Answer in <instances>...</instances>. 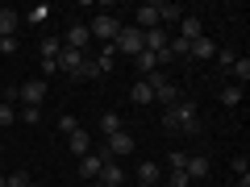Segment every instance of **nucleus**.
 I'll list each match as a JSON object with an SVG mask.
<instances>
[{
	"label": "nucleus",
	"instance_id": "obj_7",
	"mask_svg": "<svg viewBox=\"0 0 250 187\" xmlns=\"http://www.w3.org/2000/svg\"><path fill=\"white\" fill-rule=\"evenodd\" d=\"M100 167H104V158H100L96 150H92V154H83V158H80V179H83V183H96Z\"/></svg>",
	"mask_w": 250,
	"mask_h": 187
},
{
	"label": "nucleus",
	"instance_id": "obj_25",
	"mask_svg": "<svg viewBox=\"0 0 250 187\" xmlns=\"http://www.w3.org/2000/svg\"><path fill=\"white\" fill-rule=\"evenodd\" d=\"M75 79H100V67H96V58H83V67L75 71Z\"/></svg>",
	"mask_w": 250,
	"mask_h": 187
},
{
	"label": "nucleus",
	"instance_id": "obj_26",
	"mask_svg": "<svg viewBox=\"0 0 250 187\" xmlns=\"http://www.w3.org/2000/svg\"><path fill=\"white\" fill-rule=\"evenodd\" d=\"M62 50V37H42V58H59Z\"/></svg>",
	"mask_w": 250,
	"mask_h": 187
},
{
	"label": "nucleus",
	"instance_id": "obj_38",
	"mask_svg": "<svg viewBox=\"0 0 250 187\" xmlns=\"http://www.w3.org/2000/svg\"><path fill=\"white\" fill-rule=\"evenodd\" d=\"M29 187H46V183H29Z\"/></svg>",
	"mask_w": 250,
	"mask_h": 187
},
{
	"label": "nucleus",
	"instance_id": "obj_8",
	"mask_svg": "<svg viewBox=\"0 0 250 187\" xmlns=\"http://www.w3.org/2000/svg\"><path fill=\"white\" fill-rule=\"evenodd\" d=\"M96 183H100V187H121V183H125L121 162H104V167H100V175H96Z\"/></svg>",
	"mask_w": 250,
	"mask_h": 187
},
{
	"label": "nucleus",
	"instance_id": "obj_12",
	"mask_svg": "<svg viewBox=\"0 0 250 187\" xmlns=\"http://www.w3.org/2000/svg\"><path fill=\"white\" fill-rule=\"evenodd\" d=\"M21 29V13L17 9H0V37H13Z\"/></svg>",
	"mask_w": 250,
	"mask_h": 187
},
{
	"label": "nucleus",
	"instance_id": "obj_32",
	"mask_svg": "<svg viewBox=\"0 0 250 187\" xmlns=\"http://www.w3.org/2000/svg\"><path fill=\"white\" fill-rule=\"evenodd\" d=\"M184 162H188L184 150H171V170H184Z\"/></svg>",
	"mask_w": 250,
	"mask_h": 187
},
{
	"label": "nucleus",
	"instance_id": "obj_31",
	"mask_svg": "<svg viewBox=\"0 0 250 187\" xmlns=\"http://www.w3.org/2000/svg\"><path fill=\"white\" fill-rule=\"evenodd\" d=\"M167 183H171V187H188L192 179H188V170H171V179H167Z\"/></svg>",
	"mask_w": 250,
	"mask_h": 187
},
{
	"label": "nucleus",
	"instance_id": "obj_21",
	"mask_svg": "<svg viewBox=\"0 0 250 187\" xmlns=\"http://www.w3.org/2000/svg\"><path fill=\"white\" fill-rule=\"evenodd\" d=\"M121 129H125V125H121V116H117V112H104V116H100V133H121Z\"/></svg>",
	"mask_w": 250,
	"mask_h": 187
},
{
	"label": "nucleus",
	"instance_id": "obj_11",
	"mask_svg": "<svg viewBox=\"0 0 250 187\" xmlns=\"http://www.w3.org/2000/svg\"><path fill=\"white\" fill-rule=\"evenodd\" d=\"M54 62H59V71H71V75H75V71L83 67V54H80V50H67V46H62Z\"/></svg>",
	"mask_w": 250,
	"mask_h": 187
},
{
	"label": "nucleus",
	"instance_id": "obj_40",
	"mask_svg": "<svg viewBox=\"0 0 250 187\" xmlns=\"http://www.w3.org/2000/svg\"><path fill=\"white\" fill-rule=\"evenodd\" d=\"M0 154H4V142H0Z\"/></svg>",
	"mask_w": 250,
	"mask_h": 187
},
{
	"label": "nucleus",
	"instance_id": "obj_10",
	"mask_svg": "<svg viewBox=\"0 0 250 187\" xmlns=\"http://www.w3.org/2000/svg\"><path fill=\"white\" fill-rule=\"evenodd\" d=\"M200 34H205L200 17H192V13H188V17H179V34H175V37H184V42H196Z\"/></svg>",
	"mask_w": 250,
	"mask_h": 187
},
{
	"label": "nucleus",
	"instance_id": "obj_30",
	"mask_svg": "<svg viewBox=\"0 0 250 187\" xmlns=\"http://www.w3.org/2000/svg\"><path fill=\"white\" fill-rule=\"evenodd\" d=\"M13 121H17V108L4 100V104H0V125H13Z\"/></svg>",
	"mask_w": 250,
	"mask_h": 187
},
{
	"label": "nucleus",
	"instance_id": "obj_20",
	"mask_svg": "<svg viewBox=\"0 0 250 187\" xmlns=\"http://www.w3.org/2000/svg\"><path fill=\"white\" fill-rule=\"evenodd\" d=\"M221 104L225 108H238L242 104V88H238V83H225V88H221Z\"/></svg>",
	"mask_w": 250,
	"mask_h": 187
},
{
	"label": "nucleus",
	"instance_id": "obj_34",
	"mask_svg": "<svg viewBox=\"0 0 250 187\" xmlns=\"http://www.w3.org/2000/svg\"><path fill=\"white\" fill-rule=\"evenodd\" d=\"M17 50V37H0V54H13Z\"/></svg>",
	"mask_w": 250,
	"mask_h": 187
},
{
	"label": "nucleus",
	"instance_id": "obj_17",
	"mask_svg": "<svg viewBox=\"0 0 250 187\" xmlns=\"http://www.w3.org/2000/svg\"><path fill=\"white\" fill-rule=\"evenodd\" d=\"M129 100H134V104H154V92H150V83H146V79H138L134 83V92H129Z\"/></svg>",
	"mask_w": 250,
	"mask_h": 187
},
{
	"label": "nucleus",
	"instance_id": "obj_35",
	"mask_svg": "<svg viewBox=\"0 0 250 187\" xmlns=\"http://www.w3.org/2000/svg\"><path fill=\"white\" fill-rule=\"evenodd\" d=\"M154 187H171V183H167V179H163V183H154Z\"/></svg>",
	"mask_w": 250,
	"mask_h": 187
},
{
	"label": "nucleus",
	"instance_id": "obj_24",
	"mask_svg": "<svg viewBox=\"0 0 250 187\" xmlns=\"http://www.w3.org/2000/svg\"><path fill=\"white\" fill-rule=\"evenodd\" d=\"M29 183H34L29 170H13V175H4V187H29Z\"/></svg>",
	"mask_w": 250,
	"mask_h": 187
},
{
	"label": "nucleus",
	"instance_id": "obj_36",
	"mask_svg": "<svg viewBox=\"0 0 250 187\" xmlns=\"http://www.w3.org/2000/svg\"><path fill=\"white\" fill-rule=\"evenodd\" d=\"M75 187H96V183H75Z\"/></svg>",
	"mask_w": 250,
	"mask_h": 187
},
{
	"label": "nucleus",
	"instance_id": "obj_19",
	"mask_svg": "<svg viewBox=\"0 0 250 187\" xmlns=\"http://www.w3.org/2000/svg\"><path fill=\"white\" fill-rule=\"evenodd\" d=\"M229 75H233V83H238V88H242V83L250 79V58H246V54H242V58H233V67H229Z\"/></svg>",
	"mask_w": 250,
	"mask_h": 187
},
{
	"label": "nucleus",
	"instance_id": "obj_27",
	"mask_svg": "<svg viewBox=\"0 0 250 187\" xmlns=\"http://www.w3.org/2000/svg\"><path fill=\"white\" fill-rule=\"evenodd\" d=\"M213 58H217V67H221V71H229L238 54H233V50H221V46H217V54H213Z\"/></svg>",
	"mask_w": 250,
	"mask_h": 187
},
{
	"label": "nucleus",
	"instance_id": "obj_3",
	"mask_svg": "<svg viewBox=\"0 0 250 187\" xmlns=\"http://www.w3.org/2000/svg\"><path fill=\"white\" fill-rule=\"evenodd\" d=\"M129 150H134V133H129V129H121V133H108V142L100 146L96 154H100L104 162H117V158H125Z\"/></svg>",
	"mask_w": 250,
	"mask_h": 187
},
{
	"label": "nucleus",
	"instance_id": "obj_28",
	"mask_svg": "<svg viewBox=\"0 0 250 187\" xmlns=\"http://www.w3.org/2000/svg\"><path fill=\"white\" fill-rule=\"evenodd\" d=\"M59 129H62V133H67V137H71V133H75V129H83V125H80V121H75V116H71V112H67V116H59Z\"/></svg>",
	"mask_w": 250,
	"mask_h": 187
},
{
	"label": "nucleus",
	"instance_id": "obj_6",
	"mask_svg": "<svg viewBox=\"0 0 250 187\" xmlns=\"http://www.w3.org/2000/svg\"><path fill=\"white\" fill-rule=\"evenodd\" d=\"M62 46H67V50H88V46H92V34H88V25H71V29H67V37H62Z\"/></svg>",
	"mask_w": 250,
	"mask_h": 187
},
{
	"label": "nucleus",
	"instance_id": "obj_16",
	"mask_svg": "<svg viewBox=\"0 0 250 187\" xmlns=\"http://www.w3.org/2000/svg\"><path fill=\"white\" fill-rule=\"evenodd\" d=\"M134 25L142 29V34H146V29H154V25H159V13H154V4H142V9H138V21H134Z\"/></svg>",
	"mask_w": 250,
	"mask_h": 187
},
{
	"label": "nucleus",
	"instance_id": "obj_29",
	"mask_svg": "<svg viewBox=\"0 0 250 187\" xmlns=\"http://www.w3.org/2000/svg\"><path fill=\"white\" fill-rule=\"evenodd\" d=\"M17 116L25 125H38V121H42V108H17Z\"/></svg>",
	"mask_w": 250,
	"mask_h": 187
},
{
	"label": "nucleus",
	"instance_id": "obj_4",
	"mask_svg": "<svg viewBox=\"0 0 250 187\" xmlns=\"http://www.w3.org/2000/svg\"><path fill=\"white\" fill-rule=\"evenodd\" d=\"M113 50H117V54H129V58H134V54H142V29H138V25H121Z\"/></svg>",
	"mask_w": 250,
	"mask_h": 187
},
{
	"label": "nucleus",
	"instance_id": "obj_37",
	"mask_svg": "<svg viewBox=\"0 0 250 187\" xmlns=\"http://www.w3.org/2000/svg\"><path fill=\"white\" fill-rule=\"evenodd\" d=\"M138 187H154V183H138Z\"/></svg>",
	"mask_w": 250,
	"mask_h": 187
},
{
	"label": "nucleus",
	"instance_id": "obj_15",
	"mask_svg": "<svg viewBox=\"0 0 250 187\" xmlns=\"http://www.w3.org/2000/svg\"><path fill=\"white\" fill-rule=\"evenodd\" d=\"M184 170H188V179H205V175H208V158H196V154H188Z\"/></svg>",
	"mask_w": 250,
	"mask_h": 187
},
{
	"label": "nucleus",
	"instance_id": "obj_2",
	"mask_svg": "<svg viewBox=\"0 0 250 187\" xmlns=\"http://www.w3.org/2000/svg\"><path fill=\"white\" fill-rule=\"evenodd\" d=\"M88 34H92V42L113 46V42H117V34H121V21H117L113 13H96V17L88 21Z\"/></svg>",
	"mask_w": 250,
	"mask_h": 187
},
{
	"label": "nucleus",
	"instance_id": "obj_18",
	"mask_svg": "<svg viewBox=\"0 0 250 187\" xmlns=\"http://www.w3.org/2000/svg\"><path fill=\"white\" fill-rule=\"evenodd\" d=\"M138 183H163L159 162H142V167H138Z\"/></svg>",
	"mask_w": 250,
	"mask_h": 187
},
{
	"label": "nucleus",
	"instance_id": "obj_23",
	"mask_svg": "<svg viewBox=\"0 0 250 187\" xmlns=\"http://www.w3.org/2000/svg\"><path fill=\"white\" fill-rule=\"evenodd\" d=\"M113 62H117V50H113V46H100V54H96L100 75H104V71H113Z\"/></svg>",
	"mask_w": 250,
	"mask_h": 187
},
{
	"label": "nucleus",
	"instance_id": "obj_41",
	"mask_svg": "<svg viewBox=\"0 0 250 187\" xmlns=\"http://www.w3.org/2000/svg\"><path fill=\"white\" fill-rule=\"evenodd\" d=\"M96 187H100V183H96Z\"/></svg>",
	"mask_w": 250,
	"mask_h": 187
},
{
	"label": "nucleus",
	"instance_id": "obj_1",
	"mask_svg": "<svg viewBox=\"0 0 250 187\" xmlns=\"http://www.w3.org/2000/svg\"><path fill=\"white\" fill-rule=\"evenodd\" d=\"M163 125H167L171 133L200 137V116H196V104H192V100H179V104H171L167 116H163Z\"/></svg>",
	"mask_w": 250,
	"mask_h": 187
},
{
	"label": "nucleus",
	"instance_id": "obj_39",
	"mask_svg": "<svg viewBox=\"0 0 250 187\" xmlns=\"http://www.w3.org/2000/svg\"><path fill=\"white\" fill-rule=\"evenodd\" d=\"M0 187H4V175H0Z\"/></svg>",
	"mask_w": 250,
	"mask_h": 187
},
{
	"label": "nucleus",
	"instance_id": "obj_5",
	"mask_svg": "<svg viewBox=\"0 0 250 187\" xmlns=\"http://www.w3.org/2000/svg\"><path fill=\"white\" fill-rule=\"evenodd\" d=\"M17 100H21V108H42V100H46V79H25L17 88Z\"/></svg>",
	"mask_w": 250,
	"mask_h": 187
},
{
	"label": "nucleus",
	"instance_id": "obj_9",
	"mask_svg": "<svg viewBox=\"0 0 250 187\" xmlns=\"http://www.w3.org/2000/svg\"><path fill=\"white\" fill-rule=\"evenodd\" d=\"M213 54H217V42H213L208 34H200L196 42L188 46V58H200V62H205V58H213Z\"/></svg>",
	"mask_w": 250,
	"mask_h": 187
},
{
	"label": "nucleus",
	"instance_id": "obj_22",
	"mask_svg": "<svg viewBox=\"0 0 250 187\" xmlns=\"http://www.w3.org/2000/svg\"><path fill=\"white\" fill-rule=\"evenodd\" d=\"M46 17H50V9H46V4H34L29 13H21V25H25V21H29V25H42Z\"/></svg>",
	"mask_w": 250,
	"mask_h": 187
},
{
	"label": "nucleus",
	"instance_id": "obj_13",
	"mask_svg": "<svg viewBox=\"0 0 250 187\" xmlns=\"http://www.w3.org/2000/svg\"><path fill=\"white\" fill-rule=\"evenodd\" d=\"M67 146H71V154H75V158L92 154V137H88V129H75V133H71V142H67Z\"/></svg>",
	"mask_w": 250,
	"mask_h": 187
},
{
	"label": "nucleus",
	"instance_id": "obj_33",
	"mask_svg": "<svg viewBox=\"0 0 250 187\" xmlns=\"http://www.w3.org/2000/svg\"><path fill=\"white\" fill-rule=\"evenodd\" d=\"M233 170H238V175H250V162H246V154H238V158H233Z\"/></svg>",
	"mask_w": 250,
	"mask_h": 187
},
{
	"label": "nucleus",
	"instance_id": "obj_14",
	"mask_svg": "<svg viewBox=\"0 0 250 187\" xmlns=\"http://www.w3.org/2000/svg\"><path fill=\"white\" fill-rule=\"evenodd\" d=\"M134 67H138V75L146 79V75H154V71H159V58H154L150 50H142V54H134Z\"/></svg>",
	"mask_w": 250,
	"mask_h": 187
}]
</instances>
